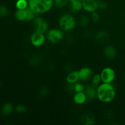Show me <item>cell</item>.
<instances>
[{
	"label": "cell",
	"instance_id": "obj_1",
	"mask_svg": "<svg viewBox=\"0 0 125 125\" xmlns=\"http://www.w3.org/2000/svg\"><path fill=\"white\" fill-rule=\"evenodd\" d=\"M97 98L103 103H109L114 100L116 92L112 84L102 83L96 87Z\"/></svg>",
	"mask_w": 125,
	"mask_h": 125
},
{
	"label": "cell",
	"instance_id": "obj_2",
	"mask_svg": "<svg viewBox=\"0 0 125 125\" xmlns=\"http://www.w3.org/2000/svg\"><path fill=\"white\" fill-rule=\"evenodd\" d=\"M54 6V0H28V7L36 15L50 11Z\"/></svg>",
	"mask_w": 125,
	"mask_h": 125
},
{
	"label": "cell",
	"instance_id": "obj_3",
	"mask_svg": "<svg viewBox=\"0 0 125 125\" xmlns=\"http://www.w3.org/2000/svg\"><path fill=\"white\" fill-rule=\"evenodd\" d=\"M76 20L74 16L69 13L63 14L59 20V26L63 31H71L76 26Z\"/></svg>",
	"mask_w": 125,
	"mask_h": 125
},
{
	"label": "cell",
	"instance_id": "obj_4",
	"mask_svg": "<svg viewBox=\"0 0 125 125\" xmlns=\"http://www.w3.org/2000/svg\"><path fill=\"white\" fill-rule=\"evenodd\" d=\"M64 37L63 31L61 29L53 28L48 31L46 32V40L52 44H57L62 41Z\"/></svg>",
	"mask_w": 125,
	"mask_h": 125
},
{
	"label": "cell",
	"instance_id": "obj_5",
	"mask_svg": "<svg viewBox=\"0 0 125 125\" xmlns=\"http://www.w3.org/2000/svg\"><path fill=\"white\" fill-rule=\"evenodd\" d=\"M32 21L34 31L44 34H46L49 30V25L48 22L43 18L40 17H35Z\"/></svg>",
	"mask_w": 125,
	"mask_h": 125
},
{
	"label": "cell",
	"instance_id": "obj_6",
	"mask_svg": "<svg viewBox=\"0 0 125 125\" xmlns=\"http://www.w3.org/2000/svg\"><path fill=\"white\" fill-rule=\"evenodd\" d=\"M115 72L111 67H106L103 68L100 73L101 81L104 83L112 84L115 79Z\"/></svg>",
	"mask_w": 125,
	"mask_h": 125
},
{
	"label": "cell",
	"instance_id": "obj_7",
	"mask_svg": "<svg viewBox=\"0 0 125 125\" xmlns=\"http://www.w3.org/2000/svg\"><path fill=\"white\" fill-rule=\"evenodd\" d=\"M46 39V38L45 34L34 31V32L31 36L30 42L33 46L39 48L43 45Z\"/></svg>",
	"mask_w": 125,
	"mask_h": 125
},
{
	"label": "cell",
	"instance_id": "obj_8",
	"mask_svg": "<svg viewBox=\"0 0 125 125\" xmlns=\"http://www.w3.org/2000/svg\"><path fill=\"white\" fill-rule=\"evenodd\" d=\"M79 71V81L83 83H89L94 76V72L89 67H83Z\"/></svg>",
	"mask_w": 125,
	"mask_h": 125
},
{
	"label": "cell",
	"instance_id": "obj_9",
	"mask_svg": "<svg viewBox=\"0 0 125 125\" xmlns=\"http://www.w3.org/2000/svg\"><path fill=\"white\" fill-rule=\"evenodd\" d=\"M83 8L85 12L91 13L98 10V2L96 0H85L83 2Z\"/></svg>",
	"mask_w": 125,
	"mask_h": 125
},
{
	"label": "cell",
	"instance_id": "obj_10",
	"mask_svg": "<svg viewBox=\"0 0 125 125\" xmlns=\"http://www.w3.org/2000/svg\"><path fill=\"white\" fill-rule=\"evenodd\" d=\"M84 92L85 95H86L87 98V100L93 101L96 98H97V90H96V87L93 86L92 84L85 86Z\"/></svg>",
	"mask_w": 125,
	"mask_h": 125
},
{
	"label": "cell",
	"instance_id": "obj_11",
	"mask_svg": "<svg viewBox=\"0 0 125 125\" xmlns=\"http://www.w3.org/2000/svg\"><path fill=\"white\" fill-rule=\"evenodd\" d=\"M73 101L74 103L78 105L84 104L87 100L86 95L84 92H76L73 98Z\"/></svg>",
	"mask_w": 125,
	"mask_h": 125
},
{
	"label": "cell",
	"instance_id": "obj_12",
	"mask_svg": "<svg viewBox=\"0 0 125 125\" xmlns=\"http://www.w3.org/2000/svg\"><path fill=\"white\" fill-rule=\"evenodd\" d=\"M104 55L109 60H112L117 56L116 49L112 46H107L104 49Z\"/></svg>",
	"mask_w": 125,
	"mask_h": 125
},
{
	"label": "cell",
	"instance_id": "obj_13",
	"mask_svg": "<svg viewBox=\"0 0 125 125\" xmlns=\"http://www.w3.org/2000/svg\"><path fill=\"white\" fill-rule=\"evenodd\" d=\"M66 81L69 84H75L79 81V71L74 70L70 72L66 77Z\"/></svg>",
	"mask_w": 125,
	"mask_h": 125
},
{
	"label": "cell",
	"instance_id": "obj_14",
	"mask_svg": "<svg viewBox=\"0 0 125 125\" xmlns=\"http://www.w3.org/2000/svg\"><path fill=\"white\" fill-rule=\"evenodd\" d=\"M28 9V8H27ZM26 9L18 10L15 13V18L19 21H26L28 17V11Z\"/></svg>",
	"mask_w": 125,
	"mask_h": 125
},
{
	"label": "cell",
	"instance_id": "obj_15",
	"mask_svg": "<svg viewBox=\"0 0 125 125\" xmlns=\"http://www.w3.org/2000/svg\"><path fill=\"white\" fill-rule=\"evenodd\" d=\"M70 10L73 13H77L79 12L83 9V2L79 0H76V1H73V2H70Z\"/></svg>",
	"mask_w": 125,
	"mask_h": 125
},
{
	"label": "cell",
	"instance_id": "obj_16",
	"mask_svg": "<svg viewBox=\"0 0 125 125\" xmlns=\"http://www.w3.org/2000/svg\"><path fill=\"white\" fill-rule=\"evenodd\" d=\"M15 108L13 105L10 103H6L2 107V114L4 116H8L10 115L14 111Z\"/></svg>",
	"mask_w": 125,
	"mask_h": 125
},
{
	"label": "cell",
	"instance_id": "obj_17",
	"mask_svg": "<svg viewBox=\"0 0 125 125\" xmlns=\"http://www.w3.org/2000/svg\"><path fill=\"white\" fill-rule=\"evenodd\" d=\"M109 38L108 34L106 31H100L96 34V40L101 43H104Z\"/></svg>",
	"mask_w": 125,
	"mask_h": 125
},
{
	"label": "cell",
	"instance_id": "obj_18",
	"mask_svg": "<svg viewBox=\"0 0 125 125\" xmlns=\"http://www.w3.org/2000/svg\"><path fill=\"white\" fill-rule=\"evenodd\" d=\"M17 9L24 10L28 8V0H17L15 2Z\"/></svg>",
	"mask_w": 125,
	"mask_h": 125
},
{
	"label": "cell",
	"instance_id": "obj_19",
	"mask_svg": "<svg viewBox=\"0 0 125 125\" xmlns=\"http://www.w3.org/2000/svg\"><path fill=\"white\" fill-rule=\"evenodd\" d=\"M101 78L100 76V74H94V76H93L92 79L90 81V83L93 86L95 87H97L101 83Z\"/></svg>",
	"mask_w": 125,
	"mask_h": 125
},
{
	"label": "cell",
	"instance_id": "obj_20",
	"mask_svg": "<svg viewBox=\"0 0 125 125\" xmlns=\"http://www.w3.org/2000/svg\"><path fill=\"white\" fill-rule=\"evenodd\" d=\"M68 2H70L69 0H54V5L59 9L65 7Z\"/></svg>",
	"mask_w": 125,
	"mask_h": 125
},
{
	"label": "cell",
	"instance_id": "obj_21",
	"mask_svg": "<svg viewBox=\"0 0 125 125\" xmlns=\"http://www.w3.org/2000/svg\"><path fill=\"white\" fill-rule=\"evenodd\" d=\"M73 85V90L75 92H84L85 86L83 84L79 83H76L75 84H72Z\"/></svg>",
	"mask_w": 125,
	"mask_h": 125
},
{
	"label": "cell",
	"instance_id": "obj_22",
	"mask_svg": "<svg viewBox=\"0 0 125 125\" xmlns=\"http://www.w3.org/2000/svg\"><path fill=\"white\" fill-rule=\"evenodd\" d=\"M90 18L92 21L95 23H98L100 20V16L96 11L92 12L90 14Z\"/></svg>",
	"mask_w": 125,
	"mask_h": 125
},
{
	"label": "cell",
	"instance_id": "obj_23",
	"mask_svg": "<svg viewBox=\"0 0 125 125\" xmlns=\"http://www.w3.org/2000/svg\"><path fill=\"white\" fill-rule=\"evenodd\" d=\"M8 8L3 5H0V17H4L9 14Z\"/></svg>",
	"mask_w": 125,
	"mask_h": 125
},
{
	"label": "cell",
	"instance_id": "obj_24",
	"mask_svg": "<svg viewBox=\"0 0 125 125\" xmlns=\"http://www.w3.org/2000/svg\"><path fill=\"white\" fill-rule=\"evenodd\" d=\"M27 11H28V17H27L26 21H31L34 20V18L36 17L37 15L29 7L27 9Z\"/></svg>",
	"mask_w": 125,
	"mask_h": 125
},
{
	"label": "cell",
	"instance_id": "obj_25",
	"mask_svg": "<svg viewBox=\"0 0 125 125\" xmlns=\"http://www.w3.org/2000/svg\"><path fill=\"white\" fill-rule=\"evenodd\" d=\"M79 23L81 24V26H85L88 25V24L89 23V17L85 15H82L80 17V19H79Z\"/></svg>",
	"mask_w": 125,
	"mask_h": 125
},
{
	"label": "cell",
	"instance_id": "obj_26",
	"mask_svg": "<svg viewBox=\"0 0 125 125\" xmlns=\"http://www.w3.org/2000/svg\"><path fill=\"white\" fill-rule=\"evenodd\" d=\"M98 2V9L100 10H105L107 9V4L106 2L102 0H99Z\"/></svg>",
	"mask_w": 125,
	"mask_h": 125
},
{
	"label": "cell",
	"instance_id": "obj_27",
	"mask_svg": "<svg viewBox=\"0 0 125 125\" xmlns=\"http://www.w3.org/2000/svg\"><path fill=\"white\" fill-rule=\"evenodd\" d=\"M15 110L16 112L20 114H23L26 112V107L22 104H18L15 107Z\"/></svg>",
	"mask_w": 125,
	"mask_h": 125
},
{
	"label": "cell",
	"instance_id": "obj_28",
	"mask_svg": "<svg viewBox=\"0 0 125 125\" xmlns=\"http://www.w3.org/2000/svg\"><path fill=\"white\" fill-rule=\"evenodd\" d=\"M84 120H85V125H92L94 124V122H95L94 118H93L92 117H90L89 115L86 116Z\"/></svg>",
	"mask_w": 125,
	"mask_h": 125
},
{
	"label": "cell",
	"instance_id": "obj_29",
	"mask_svg": "<svg viewBox=\"0 0 125 125\" xmlns=\"http://www.w3.org/2000/svg\"><path fill=\"white\" fill-rule=\"evenodd\" d=\"M39 94L41 96H45L48 94V90L46 87H42L39 90Z\"/></svg>",
	"mask_w": 125,
	"mask_h": 125
},
{
	"label": "cell",
	"instance_id": "obj_30",
	"mask_svg": "<svg viewBox=\"0 0 125 125\" xmlns=\"http://www.w3.org/2000/svg\"><path fill=\"white\" fill-rule=\"evenodd\" d=\"M69 1H70V2H73V1H76V0H69Z\"/></svg>",
	"mask_w": 125,
	"mask_h": 125
},
{
	"label": "cell",
	"instance_id": "obj_31",
	"mask_svg": "<svg viewBox=\"0 0 125 125\" xmlns=\"http://www.w3.org/2000/svg\"><path fill=\"white\" fill-rule=\"evenodd\" d=\"M79 1H82V2H83V1H85V0H79Z\"/></svg>",
	"mask_w": 125,
	"mask_h": 125
}]
</instances>
